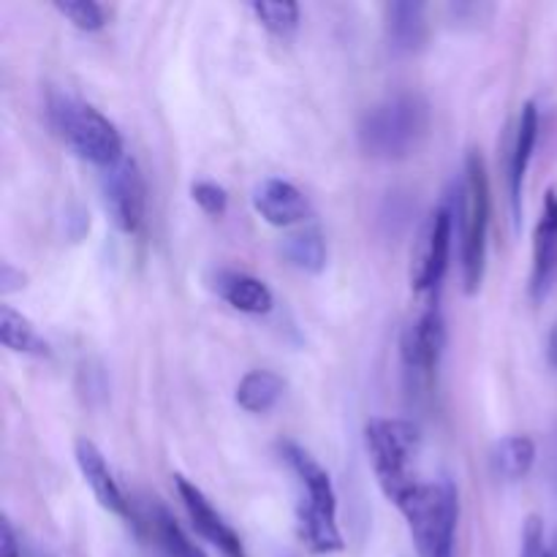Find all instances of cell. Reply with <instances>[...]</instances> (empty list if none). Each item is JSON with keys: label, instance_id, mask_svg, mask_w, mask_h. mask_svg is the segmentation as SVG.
Wrapping results in <instances>:
<instances>
[{"label": "cell", "instance_id": "6da1fadb", "mask_svg": "<svg viewBox=\"0 0 557 557\" xmlns=\"http://www.w3.org/2000/svg\"><path fill=\"white\" fill-rule=\"evenodd\" d=\"M277 451L299 484L297 533L305 547L313 555L343 553L346 542H343V533L337 528V495L330 473L319 466V460L310 451H305L294 441L277 444Z\"/></svg>", "mask_w": 557, "mask_h": 557}, {"label": "cell", "instance_id": "7a4b0ae2", "mask_svg": "<svg viewBox=\"0 0 557 557\" xmlns=\"http://www.w3.org/2000/svg\"><path fill=\"white\" fill-rule=\"evenodd\" d=\"M430 131V103L419 92L384 98L359 120V147L379 161H403L419 150Z\"/></svg>", "mask_w": 557, "mask_h": 557}, {"label": "cell", "instance_id": "3957f363", "mask_svg": "<svg viewBox=\"0 0 557 557\" xmlns=\"http://www.w3.org/2000/svg\"><path fill=\"white\" fill-rule=\"evenodd\" d=\"M395 506L406 517L419 557H455L460 500L449 479L419 482Z\"/></svg>", "mask_w": 557, "mask_h": 557}, {"label": "cell", "instance_id": "277c9868", "mask_svg": "<svg viewBox=\"0 0 557 557\" xmlns=\"http://www.w3.org/2000/svg\"><path fill=\"white\" fill-rule=\"evenodd\" d=\"M457 221H460V256L466 292L476 294L487 267V234H490V180L482 152L471 150L457 185Z\"/></svg>", "mask_w": 557, "mask_h": 557}, {"label": "cell", "instance_id": "5b68a950", "mask_svg": "<svg viewBox=\"0 0 557 557\" xmlns=\"http://www.w3.org/2000/svg\"><path fill=\"white\" fill-rule=\"evenodd\" d=\"M364 446L373 462L375 479L392 504L419 484L413 462L422 451L419 428L408 419H370L364 428Z\"/></svg>", "mask_w": 557, "mask_h": 557}, {"label": "cell", "instance_id": "8992f818", "mask_svg": "<svg viewBox=\"0 0 557 557\" xmlns=\"http://www.w3.org/2000/svg\"><path fill=\"white\" fill-rule=\"evenodd\" d=\"M49 120H52L54 131L65 139V145L96 166L109 169L125 156L120 131L90 103L76 101L63 92H52L49 96Z\"/></svg>", "mask_w": 557, "mask_h": 557}, {"label": "cell", "instance_id": "52a82bcc", "mask_svg": "<svg viewBox=\"0 0 557 557\" xmlns=\"http://www.w3.org/2000/svg\"><path fill=\"white\" fill-rule=\"evenodd\" d=\"M101 194L103 207H107V215L114 223V228L123 234L139 232L141 221H145L147 188L139 163L134 158L123 156L114 166L103 169Z\"/></svg>", "mask_w": 557, "mask_h": 557}, {"label": "cell", "instance_id": "ba28073f", "mask_svg": "<svg viewBox=\"0 0 557 557\" xmlns=\"http://www.w3.org/2000/svg\"><path fill=\"white\" fill-rule=\"evenodd\" d=\"M451 234H455V207L441 205L430 215L411 267V286L417 294L438 292L446 270H449Z\"/></svg>", "mask_w": 557, "mask_h": 557}, {"label": "cell", "instance_id": "9c48e42d", "mask_svg": "<svg viewBox=\"0 0 557 557\" xmlns=\"http://www.w3.org/2000/svg\"><path fill=\"white\" fill-rule=\"evenodd\" d=\"M174 487H177L180 500H183L185 511H188V520L194 525V531L199 533L205 542H210L218 549L221 557H248L245 553L243 539L237 536L232 525L223 520L215 511V506L207 500V495L196 487L194 482H188L185 476H174Z\"/></svg>", "mask_w": 557, "mask_h": 557}, {"label": "cell", "instance_id": "30bf717a", "mask_svg": "<svg viewBox=\"0 0 557 557\" xmlns=\"http://www.w3.org/2000/svg\"><path fill=\"white\" fill-rule=\"evenodd\" d=\"M128 522L145 542L156 544L166 557H207L185 536V531L177 525L172 511L158 498H141L131 504Z\"/></svg>", "mask_w": 557, "mask_h": 557}, {"label": "cell", "instance_id": "8fae6325", "mask_svg": "<svg viewBox=\"0 0 557 557\" xmlns=\"http://www.w3.org/2000/svg\"><path fill=\"white\" fill-rule=\"evenodd\" d=\"M403 364L417 381L433 379L446 348V324L438 308H430L403 332Z\"/></svg>", "mask_w": 557, "mask_h": 557}, {"label": "cell", "instance_id": "7c38bea8", "mask_svg": "<svg viewBox=\"0 0 557 557\" xmlns=\"http://www.w3.org/2000/svg\"><path fill=\"white\" fill-rule=\"evenodd\" d=\"M557 281V190L544 194L542 215H539L536 234H533V270H531V297L542 302L553 292Z\"/></svg>", "mask_w": 557, "mask_h": 557}, {"label": "cell", "instance_id": "4fadbf2b", "mask_svg": "<svg viewBox=\"0 0 557 557\" xmlns=\"http://www.w3.org/2000/svg\"><path fill=\"white\" fill-rule=\"evenodd\" d=\"M253 210L264 218L270 226L288 228L310 218V201L305 199L297 185L286 180L270 177L253 190Z\"/></svg>", "mask_w": 557, "mask_h": 557}, {"label": "cell", "instance_id": "5bb4252c", "mask_svg": "<svg viewBox=\"0 0 557 557\" xmlns=\"http://www.w3.org/2000/svg\"><path fill=\"white\" fill-rule=\"evenodd\" d=\"M74 457H76V466H79L82 476H85L87 487L92 490V495H96L98 504H101L107 511H112V515L123 517V520H131V500L125 498L123 490H120L117 482H114V476H112V471H109L107 460H103L101 449H98L92 441L79 438L74 444Z\"/></svg>", "mask_w": 557, "mask_h": 557}, {"label": "cell", "instance_id": "9a60e30c", "mask_svg": "<svg viewBox=\"0 0 557 557\" xmlns=\"http://www.w3.org/2000/svg\"><path fill=\"white\" fill-rule=\"evenodd\" d=\"M386 44L392 54L408 58L428 44V5L417 0H400L386 5Z\"/></svg>", "mask_w": 557, "mask_h": 557}, {"label": "cell", "instance_id": "2e32d148", "mask_svg": "<svg viewBox=\"0 0 557 557\" xmlns=\"http://www.w3.org/2000/svg\"><path fill=\"white\" fill-rule=\"evenodd\" d=\"M210 286L223 302H228L234 310H239V313L264 315L270 313L272 305H275L270 286H267L264 281H259V277L248 275V272L218 270L215 275L210 277Z\"/></svg>", "mask_w": 557, "mask_h": 557}, {"label": "cell", "instance_id": "e0dca14e", "mask_svg": "<svg viewBox=\"0 0 557 557\" xmlns=\"http://www.w3.org/2000/svg\"><path fill=\"white\" fill-rule=\"evenodd\" d=\"M539 141V109L536 103L528 101L520 112V123H517L515 147H511V161H509V199L515 221L522 215V185H525L528 166H531L533 150Z\"/></svg>", "mask_w": 557, "mask_h": 557}, {"label": "cell", "instance_id": "ac0fdd59", "mask_svg": "<svg viewBox=\"0 0 557 557\" xmlns=\"http://www.w3.org/2000/svg\"><path fill=\"white\" fill-rule=\"evenodd\" d=\"M536 462V444L528 435H509L495 444L490 466L500 482H522Z\"/></svg>", "mask_w": 557, "mask_h": 557}, {"label": "cell", "instance_id": "d6986e66", "mask_svg": "<svg viewBox=\"0 0 557 557\" xmlns=\"http://www.w3.org/2000/svg\"><path fill=\"white\" fill-rule=\"evenodd\" d=\"M286 392V381L272 370H250L237 386V406L248 413H267Z\"/></svg>", "mask_w": 557, "mask_h": 557}, {"label": "cell", "instance_id": "ffe728a7", "mask_svg": "<svg viewBox=\"0 0 557 557\" xmlns=\"http://www.w3.org/2000/svg\"><path fill=\"white\" fill-rule=\"evenodd\" d=\"M0 341L14 354H33V357H47L49 354V346L38 337L30 319L11 305H0Z\"/></svg>", "mask_w": 557, "mask_h": 557}, {"label": "cell", "instance_id": "44dd1931", "mask_svg": "<svg viewBox=\"0 0 557 557\" xmlns=\"http://www.w3.org/2000/svg\"><path fill=\"white\" fill-rule=\"evenodd\" d=\"M283 256H286L288 264L297 267V270L319 275L326 267V243L324 237H321L319 228H305V232L292 234V237L283 243Z\"/></svg>", "mask_w": 557, "mask_h": 557}, {"label": "cell", "instance_id": "7402d4cb", "mask_svg": "<svg viewBox=\"0 0 557 557\" xmlns=\"http://www.w3.org/2000/svg\"><path fill=\"white\" fill-rule=\"evenodd\" d=\"M250 11L256 14V20L272 33V36L288 38L299 27V5L292 3V0H283V3H261L250 5Z\"/></svg>", "mask_w": 557, "mask_h": 557}, {"label": "cell", "instance_id": "603a6c76", "mask_svg": "<svg viewBox=\"0 0 557 557\" xmlns=\"http://www.w3.org/2000/svg\"><path fill=\"white\" fill-rule=\"evenodd\" d=\"M54 11L63 14L76 30L96 33L107 25V11L92 0H54Z\"/></svg>", "mask_w": 557, "mask_h": 557}, {"label": "cell", "instance_id": "cb8c5ba5", "mask_svg": "<svg viewBox=\"0 0 557 557\" xmlns=\"http://www.w3.org/2000/svg\"><path fill=\"white\" fill-rule=\"evenodd\" d=\"M190 196H194V201L201 207V210L207 212V215L221 218L223 212L228 210L226 188H221V185H215V183H207V180H201V183H194V188H190Z\"/></svg>", "mask_w": 557, "mask_h": 557}, {"label": "cell", "instance_id": "d4e9b609", "mask_svg": "<svg viewBox=\"0 0 557 557\" xmlns=\"http://www.w3.org/2000/svg\"><path fill=\"white\" fill-rule=\"evenodd\" d=\"M25 281H27L25 272L14 270L9 261H3V264H0V294L20 292V288H25Z\"/></svg>", "mask_w": 557, "mask_h": 557}, {"label": "cell", "instance_id": "484cf974", "mask_svg": "<svg viewBox=\"0 0 557 557\" xmlns=\"http://www.w3.org/2000/svg\"><path fill=\"white\" fill-rule=\"evenodd\" d=\"M0 557H22L20 542H16V533L11 528L9 517L0 520Z\"/></svg>", "mask_w": 557, "mask_h": 557}, {"label": "cell", "instance_id": "4316f807", "mask_svg": "<svg viewBox=\"0 0 557 557\" xmlns=\"http://www.w3.org/2000/svg\"><path fill=\"white\" fill-rule=\"evenodd\" d=\"M547 354H549V362H553V368H557V326L553 330V335H549Z\"/></svg>", "mask_w": 557, "mask_h": 557}, {"label": "cell", "instance_id": "83f0119b", "mask_svg": "<svg viewBox=\"0 0 557 557\" xmlns=\"http://www.w3.org/2000/svg\"><path fill=\"white\" fill-rule=\"evenodd\" d=\"M544 557H557V544H555V547H549L547 555H544Z\"/></svg>", "mask_w": 557, "mask_h": 557}, {"label": "cell", "instance_id": "f1b7e54d", "mask_svg": "<svg viewBox=\"0 0 557 557\" xmlns=\"http://www.w3.org/2000/svg\"><path fill=\"white\" fill-rule=\"evenodd\" d=\"M33 557H54V555H49V553H36Z\"/></svg>", "mask_w": 557, "mask_h": 557}]
</instances>
